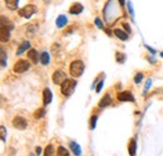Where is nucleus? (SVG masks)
<instances>
[{
	"mask_svg": "<svg viewBox=\"0 0 163 156\" xmlns=\"http://www.w3.org/2000/svg\"><path fill=\"white\" fill-rule=\"evenodd\" d=\"M146 47H147V49H148L149 52H151V53H154V50H153V49H152L151 47H149V45H146Z\"/></svg>",
	"mask_w": 163,
	"mask_h": 156,
	"instance_id": "nucleus-35",
	"label": "nucleus"
},
{
	"mask_svg": "<svg viewBox=\"0 0 163 156\" xmlns=\"http://www.w3.org/2000/svg\"><path fill=\"white\" fill-rule=\"evenodd\" d=\"M102 87H103V80L98 83V86H97V88H96V91H97V93H99L100 91H102Z\"/></svg>",
	"mask_w": 163,
	"mask_h": 156,
	"instance_id": "nucleus-32",
	"label": "nucleus"
},
{
	"mask_svg": "<svg viewBox=\"0 0 163 156\" xmlns=\"http://www.w3.org/2000/svg\"><path fill=\"white\" fill-rule=\"evenodd\" d=\"M111 102H112L111 96H109V95H105V96L99 101L98 106H99L100 108H104V107H107V106H109V105H111Z\"/></svg>",
	"mask_w": 163,
	"mask_h": 156,
	"instance_id": "nucleus-9",
	"label": "nucleus"
},
{
	"mask_svg": "<svg viewBox=\"0 0 163 156\" xmlns=\"http://www.w3.org/2000/svg\"><path fill=\"white\" fill-rule=\"evenodd\" d=\"M142 80H143V74L142 73H137V74H135V77H134V82L135 83H139Z\"/></svg>",
	"mask_w": 163,
	"mask_h": 156,
	"instance_id": "nucleus-27",
	"label": "nucleus"
},
{
	"mask_svg": "<svg viewBox=\"0 0 163 156\" xmlns=\"http://www.w3.org/2000/svg\"><path fill=\"white\" fill-rule=\"evenodd\" d=\"M114 35H117V38H119L120 41H127L128 39V34L120 29H114Z\"/></svg>",
	"mask_w": 163,
	"mask_h": 156,
	"instance_id": "nucleus-16",
	"label": "nucleus"
},
{
	"mask_svg": "<svg viewBox=\"0 0 163 156\" xmlns=\"http://www.w3.org/2000/svg\"><path fill=\"white\" fill-rule=\"evenodd\" d=\"M44 156H54V146L48 145L44 150Z\"/></svg>",
	"mask_w": 163,
	"mask_h": 156,
	"instance_id": "nucleus-21",
	"label": "nucleus"
},
{
	"mask_svg": "<svg viewBox=\"0 0 163 156\" xmlns=\"http://www.w3.org/2000/svg\"><path fill=\"white\" fill-rule=\"evenodd\" d=\"M40 62H42L43 66H48L49 62H50V57H49V53L47 52H43L42 56H40Z\"/></svg>",
	"mask_w": 163,
	"mask_h": 156,
	"instance_id": "nucleus-18",
	"label": "nucleus"
},
{
	"mask_svg": "<svg viewBox=\"0 0 163 156\" xmlns=\"http://www.w3.org/2000/svg\"><path fill=\"white\" fill-rule=\"evenodd\" d=\"M35 152H36V155H40V154H42V149H40V147H36Z\"/></svg>",
	"mask_w": 163,
	"mask_h": 156,
	"instance_id": "nucleus-34",
	"label": "nucleus"
},
{
	"mask_svg": "<svg viewBox=\"0 0 163 156\" xmlns=\"http://www.w3.org/2000/svg\"><path fill=\"white\" fill-rule=\"evenodd\" d=\"M30 68V63L28 60L25 59H19L15 64H14V68H13V71H14L15 73H24L26 72Z\"/></svg>",
	"mask_w": 163,
	"mask_h": 156,
	"instance_id": "nucleus-3",
	"label": "nucleus"
},
{
	"mask_svg": "<svg viewBox=\"0 0 163 156\" xmlns=\"http://www.w3.org/2000/svg\"><path fill=\"white\" fill-rule=\"evenodd\" d=\"M0 53H2V67H6V54H5V52L2 49Z\"/></svg>",
	"mask_w": 163,
	"mask_h": 156,
	"instance_id": "nucleus-26",
	"label": "nucleus"
},
{
	"mask_svg": "<svg viewBox=\"0 0 163 156\" xmlns=\"http://www.w3.org/2000/svg\"><path fill=\"white\" fill-rule=\"evenodd\" d=\"M66 23H68V19H66L65 15H59V17L57 18V27H58V28L65 27Z\"/></svg>",
	"mask_w": 163,
	"mask_h": 156,
	"instance_id": "nucleus-15",
	"label": "nucleus"
},
{
	"mask_svg": "<svg viewBox=\"0 0 163 156\" xmlns=\"http://www.w3.org/2000/svg\"><path fill=\"white\" fill-rule=\"evenodd\" d=\"M57 156H69V151H68L65 147H63V146H59Z\"/></svg>",
	"mask_w": 163,
	"mask_h": 156,
	"instance_id": "nucleus-22",
	"label": "nucleus"
},
{
	"mask_svg": "<svg viewBox=\"0 0 163 156\" xmlns=\"http://www.w3.org/2000/svg\"><path fill=\"white\" fill-rule=\"evenodd\" d=\"M2 27H3V28H6V29H9V30H11V29H13V23L9 21L4 15H2Z\"/></svg>",
	"mask_w": 163,
	"mask_h": 156,
	"instance_id": "nucleus-19",
	"label": "nucleus"
},
{
	"mask_svg": "<svg viewBox=\"0 0 163 156\" xmlns=\"http://www.w3.org/2000/svg\"><path fill=\"white\" fill-rule=\"evenodd\" d=\"M119 4L120 5H124V0H119Z\"/></svg>",
	"mask_w": 163,
	"mask_h": 156,
	"instance_id": "nucleus-36",
	"label": "nucleus"
},
{
	"mask_svg": "<svg viewBox=\"0 0 163 156\" xmlns=\"http://www.w3.org/2000/svg\"><path fill=\"white\" fill-rule=\"evenodd\" d=\"M28 57L33 63H36L39 60V53L36 52V49H29L28 52Z\"/></svg>",
	"mask_w": 163,
	"mask_h": 156,
	"instance_id": "nucleus-12",
	"label": "nucleus"
},
{
	"mask_svg": "<svg viewBox=\"0 0 163 156\" xmlns=\"http://www.w3.org/2000/svg\"><path fill=\"white\" fill-rule=\"evenodd\" d=\"M97 120H98V117H97L96 115H93V116H92V119H90V128H92V130H94V128H96Z\"/></svg>",
	"mask_w": 163,
	"mask_h": 156,
	"instance_id": "nucleus-25",
	"label": "nucleus"
},
{
	"mask_svg": "<svg viewBox=\"0 0 163 156\" xmlns=\"http://www.w3.org/2000/svg\"><path fill=\"white\" fill-rule=\"evenodd\" d=\"M51 98H53V96H51V91H50L49 88H45V89H44V92H43V102H44V106L49 105V103L51 102Z\"/></svg>",
	"mask_w": 163,
	"mask_h": 156,
	"instance_id": "nucleus-8",
	"label": "nucleus"
},
{
	"mask_svg": "<svg viewBox=\"0 0 163 156\" xmlns=\"http://www.w3.org/2000/svg\"><path fill=\"white\" fill-rule=\"evenodd\" d=\"M128 151H129V155H131V156H134L135 152H137V141H135L134 138H132V140L129 141Z\"/></svg>",
	"mask_w": 163,
	"mask_h": 156,
	"instance_id": "nucleus-11",
	"label": "nucleus"
},
{
	"mask_svg": "<svg viewBox=\"0 0 163 156\" xmlns=\"http://www.w3.org/2000/svg\"><path fill=\"white\" fill-rule=\"evenodd\" d=\"M0 131H2V141L4 142V141H5V136H6L5 127H4V126H0Z\"/></svg>",
	"mask_w": 163,
	"mask_h": 156,
	"instance_id": "nucleus-28",
	"label": "nucleus"
},
{
	"mask_svg": "<svg viewBox=\"0 0 163 156\" xmlns=\"http://www.w3.org/2000/svg\"><path fill=\"white\" fill-rule=\"evenodd\" d=\"M124 25V29L128 32V33H131V28H129V24H123Z\"/></svg>",
	"mask_w": 163,
	"mask_h": 156,
	"instance_id": "nucleus-33",
	"label": "nucleus"
},
{
	"mask_svg": "<svg viewBox=\"0 0 163 156\" xmlns=\"http://www.w3.org/2000/svg\"><path fill=\"white\" fill-rule=\"evenodd\" d=\"M161 56H162V57H163V52H162V53H161Z\"/></svg>",
	"mask_w": 163,
	"mask_h": 156,
	"instance_id": "nucleus-37",
	"label": "nucleus"
},
{
	"mask_svg": "<svg viewBox=\"0 0 163 156\" xmlns=\"http://www.w3.org/2000/svg\"><path fill=\"white\" fill-rule=\"evenodd\" d=\"M66 81V76L63 71H55L53 73V82L55 84H63L64 82Z\"/></svg>",
	"mask_w": 163,
	"mask_h": 156,
	"instance_id": "nucleus-6",
	"label": "nucleus"
},
{
	"mask_svg": "<svg viewBox=\"0 0 163 156\" xmlns=\"http://www.w3.org/2000/svg\"><path fill=\"white\" fill-rule=\"evenodd\" d=\"M9 39H10V30L2 27V42L5 43L9 41Z\"/></svg>",
	"mask_w": 163,
	"mask_h": 156,
	"instance_id": "nucleus-17",
	"label": "nucleus"
},
{
	"mask_svg": "<svg viewBox=\"0 0 163 156\" xmlns=\"http://www.w3.org/2000/svg\"><path fill=\"white\" fill-rule=\"evenodd\" d=\"M11 123H13V126H14L15 128H18V130H25L26 126H28V122H26V120L24 119V117H21V116L14 117V119H13V121H11Z\"/></svg>",
	"mask_w": 163,
	"mask_h": 156,
	"instance_id": "nucleus-5",
	"label": "nucleus"
},
{
	"mask_svg": "<svg viewBox=\"0 0 163 156\" xmlns=\"http://www.w3.org/2000/svg\"><path fill=\"white\" fill-rule=\"evenodd\" d=\"M128 10H129V14H131V17H134V11H133V8H132V3L131 2H128Z\"/></svg>",
	"mask_w": 163,
	"mask_h": 156,
	"instance_id": "nucleus-30",
	"label": "nucleus"
},
{
	"mask_svg": "<svg viewBox=\"0 0 163 156\" xmlns=\"http://www.w3.org/2000/svg\"><path fill=\"white\" fill-rule=\"evenodd\" d=\"M116 60H117L118 63H124V60H126V54L117 52V53H116Z\"/></svg>",
	"mask_w": 163,
	"mask_h": 156,
	"instance_id": "nucleus-23",
	"label": "nucleus"
},
{
	"mask_svg": "<svg viewBox=\"0 0 163 156\" xmlns=\"http://www.w3.org/2000/svg\"><path fill=\"white\" fill-rule=\"evenodd\" d=\"M69 72L73 77H80L84 72V63L82 60H74L72 62L70 67H69Z\"/></svg>",
	"mask_w": 163,
	"mask_h": 156,
	"instance_id": "nucleus-1",
	"label": "nucleus"
},
{
	"mask_svg": "<svg viewBox=\"0 0 163 156\" xmlns=\"http://www.w3.org/2000/svg\"><path fill=\"white\" fill-rule=\"evenodd\" d=\"M44 115H45V110H44V108H39V110L35 111L34 117H35V119H42Z\"/></svg>",
	"mask_w": 163,
	"mask_h": 156,
	"instance_id": "nucleus-24",
	"label": "nucleus"
},
{
	"mask_svg": "<svg viewBox=\"0 0 163 156\" xmlns=\"http://www.w3.org/2000/svg\"><path fill=\"white\" fill-rule=\"evenodd\" d=\"M151 84H152V80H148V81H147V83H146V87H144V92H147V91L149 89Z\"/></svg>",
	"mask_w": 163,
	"mask_h": 156,
	"instance_id": "nucleus-31",
	"label": "nucleus"
},
{
	"mask_svg": "<svg viewBox=\"0 0 163 156\" xmlns=\"http://www.w3.org/2000/svg\"><path fill=\"white\" fill-rule=\"evenodd\" d=\"M30 48V43L28 42V41H25V42H23L20 45H19V48H18V52H17V54L19 56V54H21V53H24V52L26 50V49H29Z\"/></svg>",
	"mask_w": 163,
	"mask_h": 156,
	"instance_id": "nucleus-14",
	"label": "nucleus"
},
{
	"mask_svg": "<svg viewBox=\"0 0 163 156\" xmlns=\"http://www.w3.org/2000/svg\"><path fill=\"white\" fill-rule=\"evenodd\" d=\"M83 11V5L82 4H79V3H77V4H73L72 6H70V9H69V13L70 14H80V13Z\"/></svg>",
	"mask_w": 163,
	"mask_h": 156,
	"instance_id": "nucleus-10",
	"label": "nucleus"
},
{
	"mask_svg": "<svg viewBox=\"0 0 163 156\" xmlns=\"http://www.w3.org/2000/svg\"><path fill=\"white\" fill-rule=\"evenodd\" d=\"M35 11H36V8L33 4H29V5H25L24 8H21L19 10V15L23 18H30Z\"/></svg>",
	"mask_w": 163,
	"mask_h": 156,
	"instance_id": "nucleus-4",
	"label": "nucleus"
},
{
	"mask_svg": "<svg viewBox=\"0 0 163 156\" xmlns=\"http://www.w3.org/2000/svg\"><path fill=\"white\" fill-rule=\"evenodd\" d=\"M94 23L97 24V27H98L99 29H103V23L100 21V19H99V18H97L96 20H94Z\"/></svg>",
	"mask_w": 163,
	"mask_h": 156,
	"instance_id": "nucleus-29",
	"label": "nucleus"
},
{
	"mask_svg": "<svg viewBox=\"0 0 163 156\" xmlns=\"http://www.w3.org/2000/svg\"><path fill=\"white\" fill-rule=\"evenodd\" d=\"M69 146H70V149H72V151L74 152L75 156H80L82 155V149H80V146L77 144L75 141H72L69 144Z\"/></svg>",
	"mask_w": 163,
	"mask_h": 156,
	"instance_id": "nucleus-13",
	"label": "nucleus"
},
{
	"mask_svg": "<svg viewBox=\"0 0 163 156\" xmlns=\"http://www.w3.org/2000/svg\"><path fill=\"white\" fill-rule=\"evenodd\" d=\"M117 98L120 102H134V96L132 95V92H129V91H124V92L118 93Z\"/></svg>",
	"mask_w": 163,
	"mask_h": 156,
	"instance_id": "nucleus-7",
	"label": "nucleus"
},
{
	"mask_svg": "<svg viewBox=\"0 0 163 156\" xmlns=\"http://www.w3.org/2000/svg\"><path fill=\"white\" fill-rule=\"evenodd\" d=\"M75 87H77V81H75V80H66V81L62 84L60 91H62V93H63L64 96L68 97V96H70V95L74 92Z\"/></svg>",
	"mask_w": 163,
	"mask_h": 156,
	"instance_id": "nucleus-2",
	"label": "nucleus"
},
{
	"mask_svg": "<svg viewBox=\"0 0 163 156\" xmlns=\"http://www.w3.org/2000/svg\"><path fill=\"white\" fill-rule=\"evenodd\" d=\"M18 2L19 0H5V4L10 10H15L18 8Z\"/></svg>",
	"mask_w": 163,
	"mask_h": 156,
	"instance_id": "nucleus-20",
	"label": "nucleus"
}]
</instances>
